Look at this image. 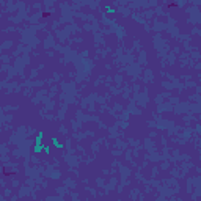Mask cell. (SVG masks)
I'll return each mask as SVG.
<instances>
[{
	"label": "cell",
	"mask_w": 201,
	"mask_h": 201,
	"mask_svg": "<svg viewBox=\"0 0 201 201\" xmlns=\"http://www.w3.org/2000/svg\"><path fill=\"white\" fill-rule=\"evenodd\" d=\"M53 145H55L57 148H62V145H60V142H58L57 138H53Z\"/></svg>",
	"instance_id": "7a4b0ae2"
},
{
	"label": "cell",
	"mask_w": 201,
	"mask_h": 201,
	"mask_svg": "<svg viewBox=\"0 0 201 201\" xmlns=\"http://www.w3.org/2000/svg\"><path fill=\"white\" fill-rule=\"evenodd\" d=\"M42 132H39L36 135V140H35V148H33V152H41L42 149Z\"/></svg>",
	"instance_id": "6da1fadb"
}]
</instances>
